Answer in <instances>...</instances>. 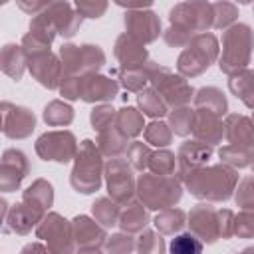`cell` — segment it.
Segmentation results:
<instances>
[{
	"label": "cell",
	"instance_id": "b9f144b4",
	"mask_svg": "<svg viewBox=\"0 0 254 254\" xmlns=\"http://www.w3.org/2000/svg\"><path fill=\"white\" fill-rule=\"evenodd\" d=\"M113 119H117V113H115V109L109 107V105H99V107H95V109L91 111V123H93V127H95L97 131H105V129L113 127V125H111Z\"/></svg>",
	"mask_w": 254,
	"mask_h": 254
},
{
	"label": "cell",
	"instance_id": "d590c367",
	"mask_svg": "<svg viewBox=\"0 0 254 254\" xmlns=\"http://www.w3.org/2000/svg\"><path fill=\"white\" fill-rule=\"evenodd\" d=\"M159 95H161V93H159L157 89L141 91V95H139V105H141L143 113L157 117V115H163V113L167 111V103H165V99L159 97Z\"/></svg>",
	"mask_w": 254,
	"mask_h": 254
},
{
	"label": "cell",
	"instance_id": "d6986e66",
	"mask_svg": "<svg viewBox=\"0 0 254 254\" xmlns=\"http://www.w3.org/2000/svg\"><path fill=\"white\" fill-rule=\"evenodd\" d=\"M44 14L50 18V22L56 26L58 34L69 38L75 34V30L79 28L81 24V16L79 12H73L69 4L65 2H54V4H48V8L44 10Z\"/></svg>",
	"mask_w": 254,
	"mask_h": 254
},
{
	"label": "cell",
	"instance_id": "ee69618b",
	"mask_svg": "<svg viewBox=\"0 0 254 254\" xmlns=\"http://www.w3.org/2000/svg\"><path fill=\"white\" fill-rule=\"evenodd\" d=\"M234 234L244 238L254 236V208H246L234 218Z\"/></svg>",
	"mask_w": 254,
	"mask_h": 254
},
{
	"label": "cell",
	"instance_id": "8fae6325",
	"mask_svg": "<svg viewBox=\"0 0 254 254\" xmlns=\"http://www.w3.org/2000/svg\"><path fill=\"white\" fill-rule=\"evenodd\" d=\"M189 226L192 234L202 242H214L222 236L220 230V210H214L210 204H198L189 214Z\"/></svg>",
	"mask_w": 254,
	"mask_h": 254
},
{
	"label": "cell",
	"instance_id": "bcb514c9",
	"mask_svg": "<svg viewBox=\"0 0 254 254\" xmlns=\"http://www.w3.org/2000/svg\"><path fill=\"white\" fill-rule=\"evenodd\" d=\"M135 242L127 234H115L107 240V252L109 254H129L133 250Z\"/></svg>",
	"mask_w": 254,
	"mask_h": 254
},
{
	"label": "cell",
	"instance_id": "4316f807",
	"mask_svg": "<svg viewBox=\"0 0 254 254\" xmlns=\"http://www.w3.org/2000/svg\"><path fill=\"white\" fill-rule=\"evenodd\" d=\"M194 103H196V109L214 113L218 117L224 115V111H226V99H224L222 91H218L216 87H202L196 93Z\"/></svg>",
	"mask_w": 254,
	"mask_h": 254
},
{
	"label": "cell",
	"instance_id": "d4e9b609",
	"mask_svg": "<svg viewBox=\"0 0 254 254\" xmlns=\"http://www.w3.org/2000/svg\"><path fill=\"white\" fill-rule=\"evenodd\" d=\"M52 200H54V192H52V185L46 183L44 179H38L34 181L26 192H24V202L34 206L36 210L40 212H46V208L52 206Z\"/></svg>",
	"mask_w": 254,
	"mask_h": 254
},
{
	"label": "cell",
	"instance_id": "5bb4252c",
	"mask_svg": "<svg viewBox=\"0 0 254 254\" xmlns=\"http://www.w3.org/2000/svg\"><path fill=\"white\" fill-rule=\"evenodd\" d=\"M125 28L127 34L139 42H153L161 32V22L155 12L147 10H131L125 14Z\"/></svg>",
	"mask_w": 254,
	"mask_h": 254
},
{
	"label": "cell",
	"instance_id": "4dcf8cb0",
	"mask_svg": "<svg viewBox=\"0 0 254 254\" xmlns=\"http://www.w3.org/2000/svg\"><path fill=\"white\" fill-rule=\"evenodd\" d=\"M125 139H127V137L121 133V129H119L117 125H113V127H109L107 131H101L99 149L115 159V155H119V153L125 149Z\"/></svg>",
	"mask_w": 254,
	"mask_h": 254
},
{
	"label": "cell",
	"instance_id": "7a4b0ae2",
	"mask_svg": "<svg viewBox=\"0 0 254 254\" xmlns=\"http://www.w3.org/2000/svg\"><path fill=\"white\" fill-rule=\"evenodd\" d=\"M252 46H254V38H252L250 26H246V24L230 26L222 36L220 69L226 71V73L244 71V67L250 60Z\"/></svg>",
	"mask_w": 254,
	"mask_h": 254
},
{
	"label": "cell",
	"instance_id": "f546056e",
	"mask_svg": "<svg viewBox=\"0 0 254 254\" xmlns=\"http://www.w3.org/2000/svg\"><path fill=\"white\" fill-rule=\"evenodd\" d=\"M185 224V212L179 208H165L157 218H155V226L161 234H173L177 230H181Z\"/></svg>",
	"mask_w": 254,
	"mask_h": 254
},
{
	"label": "cell",
	"instance_id": "2e32d148",
	"mask_svg": "<svg viewBox=\"0 0 254 254\" xmlns=\"http://www.w3.org/2000/svg\"><path fill=\"white\" fill-rule=\"evenodd\" d=\"M28 159L22 151L8 149L2 157V189L4 192H10L20 187L22 179L28 175Z\"/></svg>",
	"mask_w": 254,
	"mask_h": 254
},
{
	"label": "cell",
	"instance_id": "e0dca14e",
	"mask_svg": "<svg viewBox=\"0 0 254 254\" xmlns=\"http://www.w3.org/2000/svg\"><path fill=\"white\" fill-rule=\"evenodd\" d=\"M115 58L121 62V67L125 71H133V69H141L145 60H147V52L143 48V42L135 40L129 34H123L117 38L115 44Z\"/></svg>",
	"mask_w": 254,
	"mask_h": 254
},
{
	"label": "cell",
	"instance_id": "d6a6232c",
	"mask_svg": "<svg viewBox=\"0 0 254 254\" xmlns=\"http://www.w3.org/2000/svg\"><path fill=\"white\" fill-rule=\"evenodd\" d=\"M44 119L48 125L60 127V125H67L73 119V111L69 105L62 103V101H52L50 105H46L44 109Z\"/></svg>",
	"mask_w": 254,
	"mask_h": 254
},
{
	"label": "cell",
	"instance_id": "cb8c5ba5",
	"mask_svg": "<svg viewBox=\"0 0 254 254\" xmlns=\"http://www.w3.org/2000/svg\"><path fill=\"white\" fill-rule=\"evenodd\" d=\"M73 222V236L81 248H97L103 242L105 232L93 220H89L87 216H77Z\"/></svg>",
	"mask_w": 254,
	"mask_h": 254
},
{
	"label": "cell",
	"instance_id": "7bdbcfd3",
	"mask_svg": "<svg viewBox=\"0 0 254 254\" xmlns=\"http://www.w3.org/2000/svg\"><path fill=\"white\" fill-rule=\"evenodd\" d=\"M236 202L242 208H254V177H244L236 187Z\"/></svg>",
	"mask_w": 254,
	"mask_h": 254
},
{
	"label": "cell",
	"instance_id": "52a82bcc",
	"mask_svg": "<svg viewBox=\"0 0 254 254\" xmlns=\"http://www.w3.org/2000/svg\"><path fill=\"white\" fill-rule=\"evenodd\" d=\"M60 56H62L64 69H67L71 73H81V77L93 75L105 60L99 46H89V44H83V46L65 44V46H62Z\"/></svg>",
	"mask_w": 254,
	"mask_h": 254
},
{
	"label": "cell",
	"instance_id": "74e56055",
	"mask_svg": "<svg viewBox=\"0 0 254 254\" xmlns=\"http://www.w3.org/2000/svg\"><path fill=\"white\" fill-rule=\"evenodd\" d=\"M192 117H194V111L189 107L175 109L171 113V125H173L171 131H175L177 135H189L192 129Z\"/></svg>",
	"mask_w": 254,
	"mask_h": 254
},
{
	"label": "cell",
	"instance_id": "ac0fdd59",
	"mask_svg": "<svg viewBox=\"0 0 254 254\" xmlns=\"http://www.w3.org/2000/svg\"><path fill=\"white\" fill-rule=\"evenodd\" d=\"M190 131L194 133L196 141H200L204 145H214L224 135V123L220 121L218 115L196 109L194 117H192V129Z\"/></svg>",
	"mask_w": 254,
	"mask_h": 254
},
{
	"label": "cell",
	"instance_id": "816d5d0a",
	"mask_svg": "<svg viewBox=\"0 0 254 254\" xmlns=\"http://www.w3.org/2000/svg\"><path fill=\"white\" fill-rule=\"evenodd\" d=\"M250 159H252L250 163H252V169H254V151H252V155H250Z\"/></svg>",
	"mask_w": 254,
	"mask_h": 254
},
{
	"label": "cell",
	"instance_id": "f6af8a7d",
	"mask_svg": "<svg viewBox=\"0 0 254 254\" xmlns=\"http://www.w3.org/2000/svg\"><path fill=\"white\" fill-rule=\"evenodd\" d=\"M212 12H214V26L216 28H226L236 16V6L234 4H228V2H222V4H212Z\"/></svg>",
	"mask_w": 254,
	"mask_h": 254
},
{
	"label": "cell",
	"instance_id": "484cf974",
	"mask_svg": "<svg viewBox=\"0 0 254 254\" xmlns=\"http://www.w3.org/2000/svg\"><path fill=\"white\" fill-rule=\"evenodd\" d=\"M26 52L22 46L16 44H6L2 50V69L4 73H8L14 79H20L24 73V65H26Z\"/></svg>",
	"mask_w": 254,
	"mask_h": 254
},
{
	"label": "cell",
	"instance_id": "ba28073f",
	"mask_svg": "<svg viewBox=\"0 0 254 254\" xmlns=\"http://www.w3.org/2000/svg\"><path fill=\"white\" fill-rule=\"evenodd\" d=\"M36 234L44 240H48V248L52 254H73V232L67 226V220H64L58 214H48L42 218V222L36 228Z\"/></svg>",
	"mask_w": 254,
	"mask_h": 254
},
{
	"label": "cell",
	"instance_id": "8d00e7d4",
	"mask_svg": "<svg viewBox=\"0 0 254 254\" xmlns=\"http://www.w3.org/2000/svg\"><path fill=\"white\" fill-rule=\"evenodd\" d=\"M177 157L169 151H159V153H153L151 159H149V167L153 169L155 175H163V177H171L173 171H175V161Z\"/></svg>",
	"mask_w": 254,
	"mask_h": 254
},
{
	"label": "cell",
	"instance_id": "60d3db41",
	"mask_svg": "<svg viewBox=\"0 0 254 254\" xmlns=\"http://www.w3.org/2000/svg\"><path fill=\"white\" fill-rule=\"evenodd\" d=\"M220 159L232 167H246L250 163V153H248V149L226 145L224 149H220Z\"/></svg>",
	"mask_w": 254,
	"mask_h": 254
},
{
	"label": "cell",
	"instance_id": "44dd1931",
	"mask_svg": "<svg viewBox=\"0 0 254 254\" xmlns=\"http://www.w3.org/2000/svg\"><path fill=\"white\" fill-rule=\"evenodd\" d=\"M224 135L228 139V145L248 149L250 145H254V123L242 115H230L224 123Z\"/></svg>",
	"mask_w": 254,
	"mask_h": 254
},
{
	"label": "cell",
	"instance_id": "1f68e13d",
	"mask_svg": "<svg viewBox=\"0 0 254 254\" xmlns=\"http://www.w3.org/2000/svg\"><path fill=\"white\" fill-rule=\"evenodd\" d=\"M115 121H117V127L121 129V133H123L125 137H133V135L141 133V129H143V119H141L139 111L133 109V107L121 109V111L117 113V119H115Z\"/></svg>",
	"mask_w": 254,
	"mask_h": 254
},
{
	"label": "cell",
	"instance_id": "836d02e7",
	"mask_svg": "<svg viewBox=\"0 0 254 254\" xmlns=\"http://www.w3.org/2000/svg\"><path fill=\"white\" fill-rule=\"evenodd\" d=\"M93 216L101 226H113L119 222V208L109 198H99L93 204Z\"/></svg>",
	"mask_w": 254,
	"mask_h": 254
},
{
	"label": "cell",
	"instance_id": "7402d4cb",
	"mask_svg": "<svg viewBox=\"0 0 254 254\" xmlns=\"http://www.w3.org/2000/svg\"><path fill=\"white\" fill-rule=\"evenodd\" d=\"M208 157H210V147H206L204 143H200V141L185 143L179 149V157H177L181 171H183V177H187L189 173H192L196 169H202L204 163L208 161Z\"/></svg>",
	"mask_w": 254,
	"mask_h": 254
},
{
	"label": "cell",
	"instance_id": "f907efd6",
	"mask_svg": "<svg viewBox=\"0 0 254 254\" xmlns=\"http://www.w3.org/2000/svg\"><path fill=\"white\" fill-rule=\"evenodd\" d=\"M240 254H254V248H246L244 252H240Z\"/></svg>",
	"mask_w": 254,
	"mask_h": 254
},
{
	"label": "cell",
	"instance_id": "603a6c76",
	"mask_svg": "<svg viewBox=\"0 0 254 254\" xmlns=\"http://www.w3.org/2000/svg\"><path fill=\"white\" fill-rule=\"evenodd\" d=\"M117 93V83L101 77V75H87L81 81V99L85 101H101V99H111Z\"/></svg>",
	"mask_w": 254,
	"mask_h": 254
},
{
	"label": "cell",
	"instance_id": "5b68a950",
	"mask_svg": "<svg viewBox=\"0 0 254 254\" xmlns=\"http://www.w3.org/2000/svg\"><path fill=\"white\" fill-rule=\"evenodd\" d=\"M218 44L212 34H196L179 58V71L185 75H198L214 62Z\"/></svg>",
	"mask_w": 254,
	"mask_h": 254
},
{
	"label": "cell",
	"instance_id": "9a60e30c",
	"mask_svg": "<svg viewBox=\"0 0 254 254\" xmlns=\"http://www.w3.org/2000/svg\"><path fill=\"white\" fill-rule=\"evenodd\" d=\"M28 67L34 73V77L42 85H46L50 89L62 85V81H64V64H60V60L56 56H52V54L30 58L28 60Z\"/></svg>",
	"mask_w": 254,
	"mask_h": 254
},
{
	"label": "cell",
	"instance_id": "681fc988",
	"mask_svg": "<svg viewBox=\"0 0 254 254\" xmlns=\"http://www.w3.org/2000/svg\"><path fill=\"white\" fill-rule=\"evenodd\" d=\"M22 254H52L48 248H44V246H40V244H28L24 250H22Z\"/></svg>",
	"mask_w": 254,
	"mask_h": 254
},
{
	"label": "cell",
	"instance_id": "8992f818",
	"mask_svg": "<svg viewBox=\"0 0 254 254\" xmlns=\"http://www.w3.org/2000/svg\"><path fill=\"white\" fill-rule=\"evenodd\" d=\"M171 26L185 30L187 34H194L198 30L214 26L212 4L204 2H181L171 10Z\"/></svg>",
	"mask_w": 254,
	"mask_h": 254
},
{
	"label": "cell",
	"instance_id": "3957f363",
	"mask_svg": "<svg viewBox=\"0 0 254 254\" xmlns=\"http://www.w3.org/2000/svg\"><path fill=\"white\" fill-rule=\"evenodd\" d=\"M139 196L143 206L149 208H173V204L181 198V183L175 177H163L155 173H147L139 179Z\"/></svg>",
	"mask_w": 254,
	"mask_h": 254
},
{
	"label": "cell",
	"instance_id": "83f0119b",
	"mask_svg": "<svg viewBox=\"0 0 254 254\" xmlns=\"http://www.w3.org/2000/svg\"><path fill=\"white\" fill-rule=\"evenodd\" d=\"M230 89L240 97L248 107H254V71H238L230 79Z\"/></svg>",
	"mask_w": 254,
	"mask_h": 254
},
{
	"label": "cell",
	"instance_id": "6da1fadb",
	"mask_svg": "<svg viewBox=\"0 0 254 254\" xmlns=\"http://www.w3.org/2000/svg\"><path fill=\"white\" fill-rule=\"evenodd\" d=\"M236 173L230 167L216 165V167H202L187 175V187L189 190L198 196L206 198L210 202L214 200H226L234 187H236Z\"/></svg>",
	"mask_w": 254,
	"mask_h": 254
},
{
	"label": "cell",
	"instance_id": "277c9868",
	"mask_svg": "<svg viewBox=\"0 0 254 254\" xmlns=\"http://www.w3.org/2000/svg\"><path fill=\"white\" fill-rule=\"evenodd\" d=\"M75 159L77 161L71 173V187L83 194L97 190L101 179V157L95 145L91 141H83L77 149Z\"/></svg>",
	"mask_w": 254,
	"mask_h": 254
},
{
	"label": "cell",
	"instance_id": "4fadbf2b",
	"mask_svg": "<svg viewBox=\"0 0 254 254\" xmlns=\"http://www.w3.org/2000/svg\"><path fill=\"white\" fill-rule=\"evenodd\" d=\"M107 189L115 202H127L133 194V175L125 161L111 159L107 165Z\"/></svg>",
	"mask_w": 254,
	"mask_h": 254
},
{
	"label": "cell",
	"instance_id": "ffe728a7",
	"mask_svg": "<svg viewBox=\"0 0 254 254\" xmlns=\"http://www.w3.org/2000/svg\"><path fill=\"white\" fill-rule=\"evenodd\" d=\"M44 218V212L36 210L34 206L20 202L10 210V216H6L4 230L6 232H16V234H26L32 230V226L40 224Z\"/></svg>",
	"mask_w": 254,
	"mask_h": 254
},
{
	"label": "cell",
	"instance_id": "7dc6e473",
	"mask_svg": "<svg viewBox=\"0 0 254 254\" xmlns=\"http://www.w3.org/2000/svg\"><path fill=\"white\" fill-rule=\"evenodd\" d=\"M149 159H151V151H149L143 143H133V145L129 147V161H131L133 167L143 169V167L149 163Z\"/></svg>",
	"mask_w": 254,
	"mask_h": 254
},
{
	"label": "cell",
	"instance_id": "30bf717a",
	"mask_svg": "<svg viewBox=\"0 0 254 254\" xmlns=\"http://www.w3.org/2000/svg\"><path fill=\"white\" fill-rule=\"evenodd\" d=\"M151 81L157 85V91L163 95L167 105H185L192 97V89L179 75H173L167 67L151 71Z\"/></svg>",
	"mask_w": 254,
	"mask_h": 254
},
{
	"label": "cell",
	"instance_id": "f1b7e54d",
	"mask_svg": "<svg viewBox=\"0 0 254 254\" xmlns=\"http://www.w3.org/2000/svg\"><path fill=\"white\" fill-rule=\"evenodd\" d=\"M149 222V214L141 204H129L127 210L119 216V224L125 232H139Z\"/></svg>",
	"mask_w": 254,
	"mask_h": 254
},
{
	"label": "cell",
	"instance_id": "e575fe53",
	"mask_svg": "<svg viewBox=\"0 0 254 254\" xmlns=\"http://www.w3.org/2000/svg\"><path fill=\"white\" fill-rule=\"evenodd\" d=\"M169 252L171 254H202V242L192 232H185L173 238Z\"/></svg>",
	"mask_w": 254,
	"mask_h": 254
},
{
	"label": "cell",
	"instance_id": "ab89813d",
	"mask_svg": "<svg viewBox=\"0 0 254 254\" xmlns=\"http://www.w3.org/2000/svg\"><path fill=\"white\" fill-rule=\"evenodd\" d=\"M145 139H147V143H151V145H157V147H165V145H169L171 143V139H173V131L169 129V125H165V123H151L147 129H145Z\"/></svg>",
	"mask_w": 254,
	"mask_h": 254
},
{
	"label": "cell",
	"instance_id": "9c48e42d",
	"mask_svg": "<svg viewBox=\"0 0 254 254\" xmlns=\"http://www.w3.org/2000/svg\"><path fill=\"white\" fill-rule=\"evenodd\" d=\"M36 151L44 161L67 163L77 153V147L69 131H50L38 139Z\"/></svg>",
	"mask_w": 254,
	"mask_h": 254
},
{
	"label": "cell",
	"instance_id": "c3c4849f",
	"mask_svg": "<svg viewBox=\"0 0 254 254\" xmlns=\"http://www.w3.org/2000/svg\"><path fill=\"white\" fill-rule=\"evenodd\" d=\"M79 16H85V18H99L105 10H107V4L105 2H77L75 4Z\"/></svg>",
	"mask_w": 254,
	"mask_h": 254
},
{
	"label": "cell",
	"instance_id": "7c38bea8",
	"mask_svg": "<svg viewBox=\"0 0 254 254\" xmlns=\"http://www.w3.org/2000/svg\"><path fill=\"white\" fill-rule=\"evenodd\" d=\"M2 117H4V135H8L10 139H24L36 127V119L30 109L12 105L8 101L2 103Z\"/></svg>",
	"mask_w": 254,
	"mask_h": 254
},
{
	"label": "cell",
	"instance_id": "f35d334b",
	"mask_svg": "<svg viewBox=\"0 0 254 254\" xmlns=\"http://www.w3.org/2000/svg\"><path fill=\"white\" fill-rule=\"evenodd\" d=\"M137 252L139 254H165V242L161 234L151 232V230L143 232L137 242Z\"/></svg>",
	"mask_w": 254,
	"mask_h": 254
}]
</instances>
